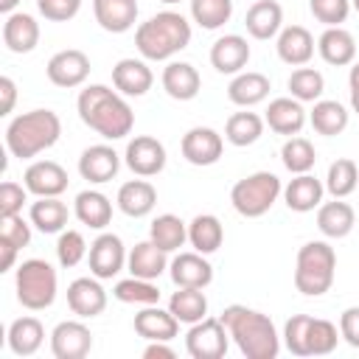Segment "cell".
I'll use <instances>...</instances> for the list:
<instances>
[{"mask_svg": "<svg viewBox=\"0 0 359 359\" xmlns=\"http://www.w3.org/2000/svg\"><path fill=\"white\" fill-rule=\"evenodd\" d=\"M79 118L84 126L98 132L104 140H121L135 126V112L126 104V98L104 84H90L79 93L76 101Z\"/></svg>", "mask_w": 359, "mask_h": 359, "instance_id": "cell-1", "label": "cell"}, {"mask_svg": "<svg viewBox=\"0 0 359 359\" xmlns=\"http://www.w3.org/2000/svg\"><path fill=\"white\" fill-rule=\"evenodd\" d=\"M222 323L247 359H275L278 356L280 337L275 331V323L264 311L233 303L222 311Z\"/></svg>", "mask_w": 359, "mask_h": 359, "instance_id": "cell-2", "label": "cell"}, {"mask_svg": "<svg viewBox=\"0 0 359 359\" xmlns=\"http://www.w3.org/2000/svg\"><path fill=\"white\" fill-rule=\"evenodd\" d=\"M191 42V22L177 11H160L137 25L135 45L143 59L149 62H165Z\"/></svg>", "mask_w": 359, "mask_h": 359, "instance_id": "cell-3", "label": "cell"}, {"mask_svg": "<svg viewBox=\"0 0 359 359\" xmlns=\"http://www.w3.org/2000/svg\"><path fill=\"white\" fill-rule=\"evenodd\" d=\"M62 135V121L53 109H31L6 126V149L17 160H31L50 149Z\"/></svg>", "mask_w": 359, "mask_h": 359, "instance_id": "cell-4", "label": "cell"}, {"mask_svg": "<svg viewBox=\"0 0 359 359\" xmlns=\"http://www.w3.org/2000/svg\"><path fill=\"white\" fill-rule=\"evenodd\" d=\"M337 275V252L328 241H306L297 250L294 289L306 297H320L331 289Z\"/></svg>", "mask_w": 359, "mask_h": 359, "instance_id": "cell-5", "label": "cell"}, {"mask_svg": "<svg viewBox=\"0 0 359 359\" xmlns=\"http://www.w3.org/2000/svg\"><path fill=\"white\" fill-rule=\"evenodd\" d=\"M14 289L28 311H42L56 300V269L42 258H28L17 266Z\"/></svg>", "mask_w": 359, "mask_h": 359, "instance_id": "cell-6", "label": "cell"}, {"mask_svg": "<svg viewBox=\"0 0 359 359\" xmlns=\"http://www.w3.org/2000/svg\"><path fill=\"white\" fill-rule=\"evenodd\" d=\"M280 180L272 171H255L244 180H238L230 191V202L236 208V213L247 216V219H258L264 216L280 196Z\"/></svg>", "mask_w": 359, "mask_h": 359, "instance_id": "cell-7", "label": "cell"}, {"mask_svg": "<svg viewBox=\"0 0 359 359\" xmlns=\"http://www.w3.org/2000/svg\"><path fill=\"white\" fill-rule=\"evenodd\" d=\"M227 337L230 331L224 328L222 317H205L188 328L185 351L194 359H222L227 353Z\"/></svg>", "mask_w": 359, "mask_h": 359, "instance_id": "cell-8", "label": "cell"}, {"mask_svg": "<svg viewBox=\"0 0 359 359\" xmlns=\"http://www.w3.org/2000/svg\"><path fill=\"white\" fill-rule=\"evenodd\" d=\"M126 247L123 241L115 236V233H101L93 244H90V252H87V261H90V272L98 278V280H109L115 278L123 264H126Z\"/></svg>", "mask_w": 359, "mask_h": 359, "instance_id": "cell-9", "label": "cell"}, {"mask_svg": "<svg viewBox=\"0 0 359 359\" xmlns=\"http://www.w3.org/2000/svg\"><path fill=\"white\" fill-rule=\"evenodd\" d=\"M45 73H48V81L56 84V87H65V90L81 87L90 76V59H87L84 50L67 48V50H59V53L50 56Z\"/></svg>", "mask_w": 359, "mask_h": 359, "instance_id": "cell-10", "label": "cell"}, {"mask_svg": "<svg viewBox=\"0 0 359 359\" xmlns=\"http://www.w3.org/2000/svg\"><path fill=\"white\" fill-rule=\"evenodd\" d=\"M93 351V334L79 320H65L50 331V353L56 359H84Z\"/></svg>", "mask_w": 359, "mask_h": 359, "instance_id": "cell-11", "label": "cell"}, {"mask_svg": "<svg viewBox=\"0 0 359 359\" xmlns=\"http://www.w3.org/2000/svg\"><path fill=\"white\" fill-rule=\"evenodd\" d=\"M126 165L137 177H154L165 168V146L151 135H137L126 143Z\"/></svg>", "mask_w": 359, "mask_h": 359, "instance_id": "cell-12", "label": "cell"}, {"mask_svg": "<svg viewBox=\"0 0 359 359\" xmlns=\"http://www.w3.org/2000/svg\"><path fill=\"white\" fill-rule=\"evenodd\" d=\"M224 149V140L216 129L210 126H194L182 135V157L191 165H213L219 163Z\"/></svg>", "mask_w": 359, "mask_h": 359, "instance_id": "cell-13", "label": "cell"}, {"mask_svg": "<svg viewBox=\"0 0 359 359\" xmlns=\"http://www.w3.org/2000/svg\"><path fill=\"white\" fill-rule=\"evenodd\" d=\"M121 168V157L112 146L107 143H95V146H87L79 157V174L93 182V185H104L109 182Z\"/></svg>", "mask_w": 359, "mask_h": 359, "instance_id": "cell-14", "label": "cell"}, {"mask_svg": "<svg viewBox=\"0 0 359 359\" xmlns=\"http://www.w3.org/2000/svg\"><path fill=\"white\" fill-rule=\"evenodd\" d=\"M22 182L34 196H59L67 191V171L53 160H36L25 168Z\"/></svg>", "mask_w": 359, "mask_h": 359, "instance_id": "cell-15", "label": "cell"}, {"mask_svg": "<svg viewBox=\"0 0 359 359\" xmlns=\"http://www.w3.org/2000/svg\"><path fill=\"white\" fill-rule=\"evenodd\" d=\"M177 331H180V320L171 311L160 309L157 303L143 306L135 314V334L149 342H171L177 337Z\"/></svg>", "mask_w": 359, "mask_h": 359, "instance_id": "cell-16", "label": "cell"}, {"mask_svg": "<svg viewBox=\"0 0 359 359\" xmlns=\"http://www.w3.org/2000/svg\"><path fill=\"white\" fill-rule=\"evenodd\" d=\"M112 84H115V90L121 95L140 98V95H146L151 90L154 73H151V67L143 59H121L112 67Z\"/></svg>", "mask_w": 359, "mask_h": 359, "instance_id": "cell-17", "label": "cell"}, {"mask_svg": "<svg viewBox=\"0 0 359 359\" xmlns=\"http://www.w3.org/2000/svg\"><path fill=\"white\" fill-rule=\"evenodd\" d=\"M67 306L76 317H98L107 309V292L98 278H76L67 286Z\"/></svg>", "mask_w": 359, "mask_h": 359, "instance_id": "cell-18", "label": "cell"}, {"mask_svg": "<svg viewBox=\"0 0 359 359\" xmlns=\"http://www.w3.org/2000/svg\"><path fill=\"white\" fill-rule=\"evenodd\" d=\"M250 62V45L244 36L238 34H227V36H219L210 48V65L224 73V76H236L247 67Z\"/></svg>", "mask_w": 359, "mask_h": 359, "instance_id": "cell-19", "label": "cell"}, {"mask_svg": "<svg viewBox=\"0 0 359 359\" xmlns=\"http://www.w3.org/2000/svg\"><path fill=\"white\" fill-rule=\"evenodd\" d=\"M3 42L11 53H31L39 45V22L25 11L6 14L3 22Z\"/></svg>", "mask_w": 359, "mask_h": 359, "instance_id": "cell-20", "label": "cell"}, {"mask_svg": "<svg viewBox=\"0 0 359 359\" xmlns=\"http://www.w3.org/2000/svg\"><path fill=\"white\" fill-rule=\"evenodd\" d=\"M171 280L177 286H191V289H205L213 280V266L208 264V258L202 252H180L171 264Z\"/></svg>", "mask_w": 359, "mask_h": 359, "instance_id": "cell-21", "label": "cell"}, {"mask_svg": "<svg viewBox=\"0 0 359 359\" xmlns=\"http://www.w3.org/2000/svg\"><path fill=\"white\" fill-rule=\"evenodd\" d=\"M264 123L272 132L292 137V135H300V129L306 126V109H303V104L297 98H275L266 107Z\"/></svg>", "mask_w": 359, "mask_h": 359, "instance_id": "cell-22", "label": "cell"}, {"mask_svg": "<svg viewBox=\"0 0 359 359\" xmlns=\"http://www.w3.org/2000/svg\"><path fill=\"white\" fill-rule=\"evenodd\" d=\"M126 266H129V272H132L135 278L157 280V278L168 269V252L160 250L151 238H146V241H137V244L129 250Z\"/></svg>", "mask_w": 359, "mask_h": 359, "instance_id": "cell-23", "label": "cell"}, {"mask_svg": "<svg viewBox=\"0 0 359 359\" xmlns=\"http://www.w3.org/2000/svg\"><path fill=\"white\" fill-rule=\"evenodd\" d=\"M275 48H278L280 62H286L292 67H303L314 56V36L303 25H286L278 34V45Z\"/></svg>", "mask_w": 359, "mask_h": 359, "instance_id": "cell-24", "label": "cell"}, {"mask_svg": "<svg viewBox=\"0 0 359 359\" xmlns=\"http://www.w3.org/2000/svg\"><path fill=\"white\" fill-rule=\"evenodd\" d=\"M202 79L199 70L191 62H168L163 67V90L174 98V101H191L199 95Z\"/></svg>", "mask_w": 359, "mask_h": 359, "instance_id": "cell-25", "label": "cell"}, {"mask_svg": "<svg viewBox=\"0 0 359 359\" xmlns=\"http://www.w3.org/2000/svg\"><path fill=\"white\" fill-rule=\"evenodd\" d=\"M95 22L109 34H123L137 20V0H93Z\"/></svg>", "mask_w": 359, "mask_h": 359, "instance_id": "cell-26", "label": "cell"}, {"mask_svg": "<svg viewBox=\"0 0 359 359\" xmlns=\"http://www.w3.org/2000/svg\"><path fill=\"white\" fill-rule=\"evenodd\" d=\"M317 50H320L323 62H328L334 67H345V65H351L356 59V39L342 25H334V28H325L320 34Z\"/></svg>", "mask_w": 359, "mask_h": 359, "instance_id": "cell-27", "label": "cell"}, {"mask_svg": "<svg viewBox=\"0 0 359 359\" xmlns=\"http://www.w3.org/2000/svg\"><path fill=\"white\" fill-rule=\"evenodd\" d=\"M115 202H118L121 213H126L132 219H143V216H149L154 210L157 191H154V185L149 180H129V182H123L118 188V199Z\"/></svg>", "mask_w": 359, "mask_h": 359, "instance_id": "cell-28", "label": "cell"}, {"mask_svg": "<svg viewBox=\"0 0 359 359\" xmlns=\"http://www.w3.org/2000/svg\"><path fill=\"white\" fill-rule=\"evenodd\" d=\"M280 22H283V8L275 0H255L244 17L247 34L252 39H272L275 34H280Z\"/></svg>", "mask_w": 359, "mask_h": 359, "instance_id": "cell-29", "label": "cell"}, {"mask_svg": "<svg viewBox=\"0 0 359 359\" xmlns=\"http://www.w3.org/2000/svg\"><path fill=\"white\" fill-rule=\"evenodd\" d=\"M323 191H325V185L314 174H294V180L283 188V199H286V208L289 210L309 213V210L320 208Z\"/></svg>", "mask_w": 359, "mask_h": 359, "instance_id": "cell-30", "label": "cell"}, {"mask_svg": "<svg viewBox=\"0 0 359 359\" xmlns=\"http://www.w3.org/2000/svg\"><path fill=\"white\" fill-rule=\"evenodd\" d=\"M356 224V213L348 202L334 199L317 208V227L325 238H345Z\"/></svg>", "mask_w": 359, "mask_h": 359, "instance_id": "cell-31", "label": "cell"}, {"mask_svg": "<svg viewBox=\"0 0 359 359\" xmlns=\"http://www.w3.org/2000/svg\"><path fill=\"white\" fill-rule=\"evenodd\" d=\"M73 213L81 224L93 230H104L112 222V202L101 191H81L73 202Z\"/></svg>", "mask_w": 359, "mask_h": 359, "instance_id": "cell-32", "label": "cell"}, {"mask_svg": "<svg viewBox=\"0 0 359 359\" xmlns=\"http://www.w3.org/2000/svg\"><path fill=\"white\" fill-rule=\"evenodd\" d=\"M269 95V79L264 73L247 70V73H236V79L227 87V98L236 107H255Z\"/></svg>", "mask_w": 359, "mask_h": 359, "instance_id": "cell-33", "label": "cell"}, {"mask_svg": "<svg viewBox=\"0 0 359 359\" xmlns=\"http://www.w3.org/2000/svg\"><path fill=\"white\" fill-rule=\"evenodd\" d=\"M45 342V328L36 317H17L8 325V348L17 356H34Z\"/></svg>", "mask_w": 359, "mask_h": 359, "instance_id": "cell-34", "label": "cell"}, {"mask_svg": "<svg viewBox=\"0 0 359 359\" xmlns=\"http://www.w3.org/2000/svg\"><path fill=\"white\" fill-rule=\"evenodd\" d=\"M188 241H191V247H194L196 252L210 255V252H216V250L222 247V241H224V227H222V222H219L213 213H199V216H194L191 224H188Z\"/></svg>", "mask_w": 359, "mask_h": 359, "instance_id": "cell-35", "label": "cell"}, {"mask_svg": "<svg viewBox=\"0 0 359 359\" xmlns=\"http://www.w3.org/2000/svg\"><path fill=\"white\" fill-rule=\"evenodd\" d=\"M168 311L180 320V323H199L208 317V297L202 289H191V286H177V292L168 300Z\"/></svg>", "mask_w": 359, "mask_h": 359, "instance_id": "cell-36", "label": "cell"}, {"mask_svg": "<svg viewBox=\"0 0 359 359\" xmlns=\"http://www.w3.org/2000/svg\"><path fill=\"white\" fill-rule=\"evenodd\" d=\"M31 224L42 233H62L67 224V205L59 196H39L36 202H31Z\"/></svg>", "mask_w": 359, "mask_h": 359, "instance_id": "cell-37", "label": "cell"}, {"mask_svg": "<svg viewBox=\"0 0 359 359\" xmlns=\"http://www.w3.org/2000/svg\"><path fill=\"white\" fill-rule=\"evenodd\" d=\"M309 121H311L314 132H320L325 137H334V135L345 132V126H348V109L339 101L320 98V101H314V109H311Z\"/></svg>", "mask_w": 359, "mask_h": 359, "instance_id": "cell-38", "label": "cell"}, {"mask_svg": "<svg viewBox=\"0 0 359 359\" xmlns=\"http://www.w3.org/2000/svg\"><path fill=\"white\" fill-rule=\"evenodd\" d=\"M149 238H151L160 250L174 252V250H180V247L185 244V238H188V227H185V222H182L180 216H174V213H163V216H157V219L151 222V227H149Z\"/></svg>", "mask_w": 359, "mask_h": 359, "instance_id": "cell-39", "label": "cell"}, {"mask_svg": "<svg viewBox=\"0 0 359 359\" xmlns=\"http://www.w3.org/2000/svg\"><path fill=\"white\" fill-rule=\"evenodd\" d=\"M359 185V168L351 157H337L331 165H328V174H325V191L334 196V199H345L348 194H353Z\"/></svg>", "mask_w": 359, "mask_h": 359, "instance_id": "cell-40", "label": "cell"}, {"mask_svg": "<svg viewBox=\"0 0 359 359\" xmlns=\"http://www.w3.org/2000/svg\"><path fill=\"white\" fill-rule=\"evenodd\" d=\"M264 135V118L255 112H233L224 123V137L233 146H252Z\"/></svg>", "mask_w": 359, "mask_h": 359, "instance_id": "cell-41", "label": "cell"}, {"mask_svg": "<svg viewBox=\"0 0 359 359\" xmlns=\"http://www.w3.org/2000/svg\"><path fill=\"white\" fill-rule=\"evenodd\" d=\"M280 160H283L286 171H292V174H309L314 168V163H317V151H314L311 140H306L300 135H292V137H286V143L280 149Z\"/></svg>", "mask_w": 359, "mask_h": 359, "instance_id": "cell-42", "label": "cell"}, {"mask_svg": "<svg viewBox=\"0 0 359 359\" xmlns=\"http://www.w3.org/2000/svg\"><path fill=\"white\" fill-rule=\"evenodd\" d=\"M112 294L121 300V303H135V306H151V303H160V289L154 286V280H146V278H126V280H118Z\"/></svg>", "mask_w": 359, "mask_h": 359, "instance_id": "cell-43", "label": "cell"}, {"mask_svg": "<svg viewBox=\"0 0 359 359\" xmlns=\"http://www.w3.org/2000/svg\"><path fill=\"white\" fill-rule=\"evenodd\" d=\"M191 17L202 28L216 31L233 17V0H191Z\"/></svg>", "mask_w": 359, "mask_h": 359, "instance_id": "cell-44", "label": "cell"}, {"mask_svg": "<svg viewBox=\"0 0 359 359\" xmlns=\"http://www.w3.org/2000/svg\"><path fill=\"white\" fill-rule=\"evenodd\" d=\"M289 90H292V98H297L300 104L306 101H320L323 90H325V79L320 70L314 67H297L292 76H289Z\"/></svg>", "mask_w": 359, "mask_h": 359, "instance_id": "cell-45", "label": "cell"}, {"mask_svg": "<svg viewBox=\"0 0 359 359\" xmlns=\"http://www.w3.org/2000/svg\"><path fill=\"white\" fill-rule=\"evenodd\" d=\"M309 328H311V314H294L283 325V342L289 353L294 356H311L309 351Z\"/></svg>", "mask_w": 359, "mask_h": 359, "instance_id": "cell-46", "label": "cell"}, {"mask_svg": "<svg viewBox=\"0 0 359 359\" xmlns=\"http://www.w3.org/2000/svg\"><path fill=\"white\" fill-rule=\"evenodd\" d=\"M339 342V331L331 320L323 317H311V328H309V351L311 356H325L337 348Z\"/></svg>", "mask_w": 359, "mask_h": 359, "instance_id": "cell-47", "label": "cell"}, {"mask_svg": "<svg viewBox=\"0 0 359 359\" xmlns=\"http://www.w3.org/2000/svg\"><path fill=\"white\" fill-rule=\"evenodd\" d=\"M84 255H87V241H84V236H81L79 230H62V233H59V241H56V258H59V264H62L65 269H70V266L81 264Z\"/></svg>", "mask_w": 359, "mask_h": 359, "instance_id": "cell-48", "label": "cell"}, {"mask_svg": "<svg viewBox=\"0 0 359 359\" xmlns=\"http://www.w3.org/2000/svg\"><path fill=\"white\" fill-rule=\"evenodd\" d=\"M309 8H311L317 22H323L325 28H334V25L348 20L351 0H309Z\"/></svg>", "mask_w": 359, "mask_h": 359, "instance_id": "cell-49", "label": "cell"}, {"mask_svg": "<svg viewBox=\"0 0 359 359\" xmlns=\"http://www.w3.org/2000/svg\"><path fill=\"white\" fill-rule=\"evenodd\" d=\"M0 241L11 244V247H17V250L28 247V241H31V224L22 219V213L0 219Z\"/></svg>", "mask_w": 359, "mask_h": 359, "instance_id": "cell-50", "label": "cell"}, {"mask_svg": "<svg viewBox=\"0 0 359 359\" xmlns=\"http://www.w3.org/2000/svg\"><path fill=\"white\" fill-rule=\"evenodd\" d=\"M25 202H28V188H22V185H17L11 180H6L0 185V219L22 213V205Z\"/></svg>", "mask_w": 359, "mask_h": 359, "instance_id": "cell-51", "label": "cell"}, {"mask_svg": "<svg viewBox=\"0 0 359 359\" xmlns=\"http://www.w3.org/2000/svg\"><path fill=\"white\" fill-rule=\"evenodd\" d=\"M36 8L50 22H67L79 14L81 0H36Z\"/></svg>", "mask_w": 359, "mask_h": 359, "instance_id": "cell-52", "label": "cell"}, {"mask_svg": "<svg viewBox=\"0 0 359 359\" xmlns=\"http://www.w3.org/2000/svg\"><path fill=\"white\" fill-rule=\"evenodd\" d=\"M339 337L351 348H359V306H351L339 314Z\"/></svg>", "mask_w": 359, "mask_h": 359, "instance_id": "cell-53", "label": "cell"}, {"mask_svg": "<svg viewBox=\"0 0 359 359\" xmlns=\"http://www.w3.org/2000/svg\"><path fill=\"white\" fill-rule=\"evenodd\" d=\"M0 95H3V101H0V115H8V112L14 109V101H17V84H14V79H8V76L0 79Z\"/></svg>", "mask_w": 359, "mask_h": 359, "instance_id": "cell-54", "label": "cell"}, {"mask_svg": "<svg viewBox=\"0 0 359 359\" xmlns=\"http://www.w3.org/2000/svg\"><path fill=\"white\" fill-rule=\"evenodd\" d=\"M143 356H146V359H174L177 353H174V348L165 345V342H149L146 351H143Z\"/></svg>", "mask_w": 359, "mask_h": 359, "instance_id": "cell-55", "label": "cell"}, {"mask_svg": "<svg viewBox=\"0 0 359 359\" xmlns=\"http://www.w3.org/2000/svg\"><path fill=\"white\" fill-rule=\"evenodd\" d=\"M348 87H351V107H353V112H359V62L351 67Z\"/></svg>", "mask_w": 359, "mask_h": 359, "instance_id": "cell-56", "label": "cell"}, {"mask_svg": "<svg viewBox=\"0 0 359 359\" xmlns=\"http://www.w3.org/2000/svg\"><path fill=\"white\" fill-rule=\"evenodd\" d=\"M0 252H3V258H0V272H8L11 266H14V258H17V247H11V244H6V241H0Z\"/></svg>", "mask_w": 359, "mask_h": 359, "instance_id": "cell-57", "label": "cell"}, {"mask_svg": "<svg viewBox=\"0 0 359 359\" xmlns=\"http://www.w3.org/2000/svg\"><path fill=\"white\" fill-rule=\"evenodd\" d=\"M17 3H20V0H0V11H3V14H11Z\"/></svg>", "mask_w": 359, "mask_h": 359, "instance_id": "cell-58", "label": "cell"}, {"mask_svg": "<svg viewBox=\"0 0 359 359\" xmlns=\"http://www.w3.org/2000/svg\"><path fill=\"white\" fill-rule=\"evenodd\" d=\"M351 6H353V8H356V11H359V0H351Z\"/></svg>", "mask_w": 359, "mask_h": 359, "instance_id": "cell-59", "label": "cell"}, {"mask_svg": "<svg viewBox=\"0 0 359 359\" xmlns=\"http://www.w3.org/2000/svg\"><path fill=\"white\" fill-rule=\"evenodd\" d=\"M160 3H168L171 6V3H180V0H160Z\"/></svg>", "mask_w": 359, "mask_h": 359, "instance_id": "cell-60", "label": "cell"}]
</instances>
